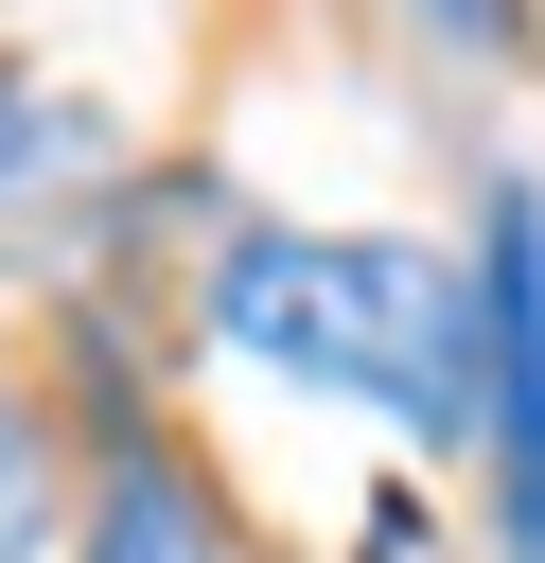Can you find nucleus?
Here are the masks:
<instances>
[{
  "instance_id": "1",
  "label": "nucleus",
  "mask_w": 545,
  "mask_h": 563,
  "mask_svg": "<svg viewBox=\"0 0 545 563\" xmlns=\"http://www.w3.org/2000/svg\"><path fill=\"white\" fill-rule=\"evenodd\" d=\"M211 334L264 387H334V405H387L422 440H475L492 422L475 264L457 246H404V229H246L211 264Z\"/></svg>"
},
{
  "instance_id": "2",
  "label": "nucleus",
  "mask_w": 545,
  "mask_h": 563,
  "mask_svg": "<svg viewBox=\"0 0 545 563\" xmlns=\"http://www.w3.org/2000/svg\"><path fill=\"white\" fill-rule=\"evenodd\" d=\"M475 317H492V457H510V563H545V176L492 194L475 246Z\"/></svg>"
},
{
  "instance_id": "3",
  "label": "nucleus",
  "mask_w": 545,
  "mask_h": 563,
  "mask_svg": "<svg viewBox=\"0 0 545 563\" xmlns=\"http://www.w3.org/2000/svg\"><path fill=\"white\" fill-rule=\"evenodd\" d=\"M70 563H229V528H211V493L176 475V457H105V493H88V528H70Z\"/></svg>"
},
{
  "instance_id": "4",
  "label": "nucleus",
  "mask_w": 545,
  "mask_h": 563,
  "mask_svg": "<svg viewBox=\"0 0 545 563\" xmlns=\"http://www.w3.org/2000/svg\"><path fill=\"white\" fill-rule=\"evenodd\" d=\"M105 176V123L53 88V70H0V229H35L53 194H88Z\"/></svg>"
},
{
  "instance_id": "5",
  "label": "nucleus",
  "mask_w": 545,
  "mask_h": 563,
  "mask_svg": "<svg viewBox=\"0 0 545 563\" xmlns=\"http://www.w3.org/2000/svg\"><path fill=\"white\" fill-rule=\"evenodd\" d=\"M35 545H53V457H35V422L0 387V563H35Z\"/></svg>"
},
{
  "instance_id": "6",
  "label": "nucleus",
  "mask_w": 545,
  "mask_h": 563,
  "mask_svg": "<svg viewBox=\"0 0 545 563\" xmlns=\"http://www.w3.org/2000/svg\"><path fill=\"white\" fill-rule=\"evenodd\" d=\"M422 18H440V35H457V53H492V35H510V18H527V0H422Z\"/></svg>"
}]
</instances>
